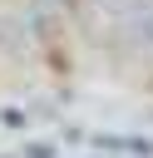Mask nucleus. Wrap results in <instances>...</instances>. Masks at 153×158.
<instances>
[{"label":"nucleus","instance_id":"obj_1","mask_svg":"<svg viewBox=\"0 0 153 158\" xmlns=\"http://www.w3.org/2000/svg\"><path fill=\"white\" fill-rule=\"evenodd\" d=\"M123 15H128V30H133L143 44H153V0H128Z\"/></svg>","mask_w":153,"mask_h":158},{"label":"nucleus","instance_id":"obj_2","mask_svg":"<svg viewBox=\"0 0 153 158\" xmlns=\"http://www.w3.org/2000/svg\"><path fill=\"white\" fill-rule=\"evenodd\" d=\"M39 15H59V10H74V0H35Z\"/></svg>","mask_w":153,"mask_h":158},{"label":"nucleus","instance_id":"obj_3","mask_svg":"<svg viewBox=\"0 0 153 158\" xmlns=\"http://www.w3.org/2000/svg\"><path fill=\"white\" fill-rule=\"evenodd\" d=\"M94 5H99L104 15H123V5H128V0H94Z\"/></svg>","mask_w":153,"mask_h":158},{"label":"nucleus","instance_id":"obj_4","mask_svg":"<svg viewBox=\"0 0 153 158\" xmlns=\"http://www.w3.org/2000/svg\"><path fill=\"white\" fill-rule=\"evenodd\" d=\"M25 158H54V148H39V143H35V148H30Z\"/></svg>","mask_w":153,"mask_h":158}]
</instances>
